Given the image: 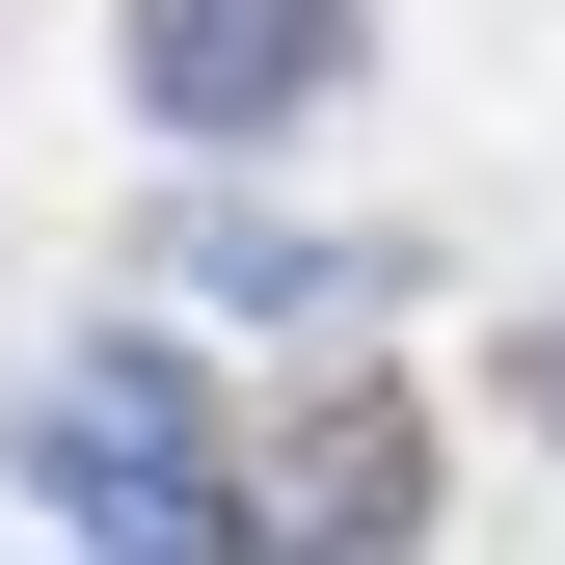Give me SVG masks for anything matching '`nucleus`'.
Returning <instances> with one entry per match:
<instances>
[{"instance_id": "1", "label": "nucleus", "mask_w": 565, "mask_h": 565, "mask_svg": "<svg viewBox=\"0 0 565 565\" xmlns=\"http://www.w3.org/2000/svg\"><path fill=\"white\" fill-rule=\"evenodd\" d=\"M0 458H28V512L82 565H243V404L189 350H54Z\"/></svg>"}, {"instance_id": "2", "label": "nucleus", "mask_w": 565, "mask_h": 565, "mask_svg": "<svg viewBox=\"0 0 565 565\" xmlns=\"http://www.w3.org/2000/svg\"><path fill=\"white\" fill-rule=\"evenodd\" d=\"M404 539H431V404L404 377L243 404V565H404Z\"/></svg>"}, {"instance_id": "3", "label": "nucleus", "mask_w": 565, "mask_h": 565, "mask_svg": "<svg viewBox=\"0 0 565 565\" xmlns=\"http://www.w3.org/2000/svg\"><path fill=\"white\" fill-rule=\"evenodd\" d=\"M108 54H135V108H162L189 162H243V135H297L350 54H377V0H108Z\"/></svg>"}, {"instance_id": "4", "label": "nucleus", "mask_w": 565, "mask_h": 565, "mask_svg": "<svg viewBox=\"0 0 565 565\" xmlns=\"http://www.w3.org/2000/svg\"><path fill=\"white\" fill-rule=\"evenodd\" d=\"M162 269L243 297V323H350V297H377V243H323V216H162Z\"/></svg>"}, {"instance_id": "5", "label": "nucleus", "mask_w": 565, "mask_h": 565, "mask_svg": "<svg viewBox=\"0 0 565 565\" xmlns=\"http://www.w3.org/2000/svg\"><path fill=\"white\" fill-rule=\"evenodd\" d=\"M512 404H539V431H565V297H539V323H512Z\"/></svg>"}]
</instances>
